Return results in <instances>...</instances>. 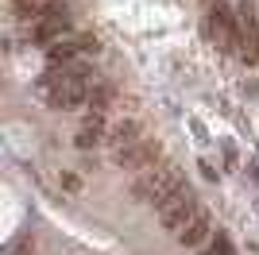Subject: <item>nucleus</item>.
<instances>
[{"label": "nucleus", "instance_id": "nucleus-9", "mask_svg": "<svg viewBox=\"0 0 259 255\" xmlns=\"http://www.w3.org/2000/svg\"><path fill=\"white\" fill-rule=\"evenodd\" d=\"M205 255H236V247H232L228 236H213V240L205 244Z\"/></svg>", "mask_w": 259, "mask_h": 255}, {"label": "nucleus", "instance_id": "nucleus-2", "mask_svg": "<svg viewBox=\"0 0 259 255\" xmlns=\"http://www.w3.org/2000/svg\"><path fill=\"white\" fill-rule=\"evenodd\" d=\"M155 209H159V217H162V228L178 236L186 228V221L197 212V205L190 201V190H178V193H170V197H162Z\"/></svg>", "mask_w": 259, "mask_h": 255}, {"label": "nucleus", "instance_id": "nucleus-4", "mask_svg": "<svg viewBox=\"0 0 259 255\" xmlns=\"http://www.w3.org/2000/svg\"><path fill=\"white\" fill-rule=\"evenodd\" d=\"M97 42H93V35H66V39H58L54 47H47V54H51V62L58 66H70L77 58V54H85V51H93Z\"/></svg>", "mask_w": 259, "mask_h": 255}, {"label": "nucleus", "instance_id": "nucleus-7", "mask_svg": "<svg viewBox=\"0 0 259 255\" xmlns=\"http://www.w3.org/2000/svg\"><path fill=\"white\" fill-rule=\"evenodd\" d=\"M101 139H108V132H105V112H89V116H85V128H81V136H77V147H93V143H101Z\"/></svg>", "mask_w": 259, "mask_h": 255}, {"label": "nucleus", "instance_id": "nucleus-10", "mask_svg": "<svg viewBox=\"0 0 259 255\" xmlns=\"http://www.w3.org/2000/svg\"><path fill=\"white\" fill-rule=\"evenodd\" d=\"M12 8L20 12V16H39V12H43V0H12Z\"/></svg>", "mask_w": 259, "mask_h": 255}, {"label": "nucleus", "instance_id": "nucleus-6", "mask_svg": "<svg viewBox=\"0 0 259 255\" xmlns=\"http://www.w3.org/2000/svg\"><path fill=\"white\" fill-rule=\"evenodd\" d=\"M140 124L136 120H120L112 132H108V143H112V151H124V147H132V143H140Z\"/></svg>", "mask_w": 259, "mask_h": 255}, {"label": "nucleus", "instance_id": "nucleus-1", "mask_svg": "<svg viewBox=\"0 0 259 255\" xmlns=\"http://www.w3.org/2000/svg\"><path fill=\"white\" fill-rule=\"evenodd\" d=\"M205 39L213 42V47H221V51H232L236 54V42H240V16L232 8H225V4H213L205 16Z\"/></svg>", "mask_w": 259, "mask_h": 255}, {"label": "nucleus", "instance_id": "nucleus-8", "mask_svg": "<svg viewBox=\"0 0 259 255\" xmlns=\"http://www.w3.org/2000/svg\"><path fill=\"white\" fill-rule=\"evenodd\" d=\"M112 97H116V89L108 81H93L89 85V101H93V112H105L108 105H112Z\"/></svg>", "mask_w": 259, "mask_h": 255}, {"label": "nucleus", "instance_id": "nucleus-5", "mask_svg": "<svg viewBox=\"0 0 259 255\" xmlns=\"http://www.w3.org/2000/svg\"><path fill=\"white\" fill-rule=\"evenodd\" d=\"M178 240H182L186 247H201V244H209L213 240V224H209V212L205 209H197L190 221H186V228L178 232Z\"/></svg>", "mask_w": 259, "mask_h": 255}, {"label": "nucleus", "instance_id": "nucleus-3", "mask_svg": "<svg viewBox=\"0 0 259 255\" xmlns=\"http://www.w3.org/2000/svg\"><path fill=\"white\" fill-rule=\"evenodd\" d=\"M116 166L124 170H147V166H159V143H147V139H140V143H132V147L116 151Z\"/></svg>", "mask_w": 259, "mask_h": 255}]
</instances>
